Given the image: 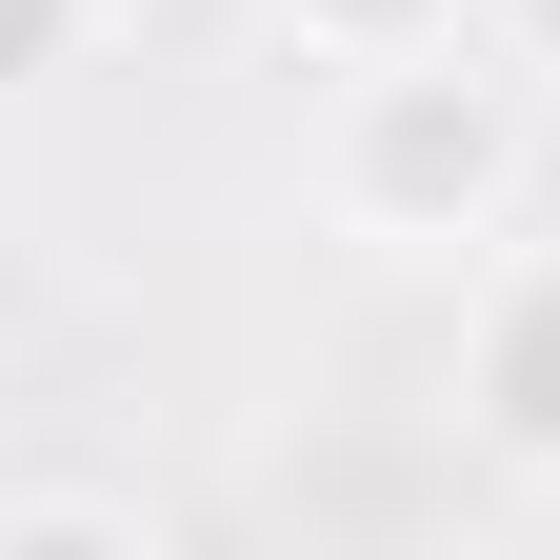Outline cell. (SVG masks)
<instances>
[{
    "label": "cell",
    "instance_id": "5b68a950",
    "mask_svg": "<svg viewBox=\"0 0 560 560\" xmlns=\"http://www.w3.org/2000/svg\"><path fill=\"white\" fill-rule=\"evenodd\" d=\"M81 40H101V0H0V101L81 81Z\"/></svg>",
    "mask_w": 560,
    "mask_h": 560
},
{
    "label": "cell",
    "instance_id": "7a4b0ae2",
    "mask_svg": "<svg viewBox=\"0 0 560 560\" xmlns=\"http://www.w3.org/2000/svg\"><path fill=\"white\" fill-rule=\"evenodd\" d=\"M460 441L560 501V241H501L460 301Z\"/></svg>",
    "mask_w": 560,
    "mask_h": 560
},
{
    "label": "cell",
    "instance_id": "277c9868",
    "mask_svg": "<svg viewBox=\"0 0 560 560\" xmlns=\"http://www.w3.org/2000/svg\"><path fill=\"white\" fill-rule=\"evenodd\" d=\"M301 60H420V40H480V0H260Z\"/></svg>",
    "mask_w": 560,
    "mask_h": 560
},
{
    "label": "cell",
    "instance_id": "3957f363",
    "mask_svg": "<svg viewBox=\"0 0 560 560\" xmlns=\"http://www.w3.org/2000/svg\"><path fill=\"white\" fill-rule=\"evenodd\" d=\"M0 560H161L140 480H0Z\"/></svg>",
    "mask_w": 560,
    "mask_h": 560
},
{
    "label": "cell",
    "instance_id": "8992f818",
    "mask_svg": "<svg viewBox=\"0 0 560 560\" xmlns=\"http://www.w3.org/2000/svg\"><path fill=\"white\" fill-rule=\"evenodd\" d=\"M521 81H540V120H560V0H521Z\"/></svg>",
    "mask_w": 560,
    "mask_h": 560
},
{
    "label": "cell",
    "instance_id": "6da1fadb",
    "mask_svg": "<svg viewBox=\"0 0 560 560\" xmlns=\"http://www.w3.org/2000/svg\"><path fill=\"white\" fill-rule=\"evenodd\" d=\"M540 81L521 40H420V60H340V120H320V221L361 260H501L521 200H540Z\"/></svg>",
    "mask_w": 560,
    "mask_h": 560
}]
</instances>
